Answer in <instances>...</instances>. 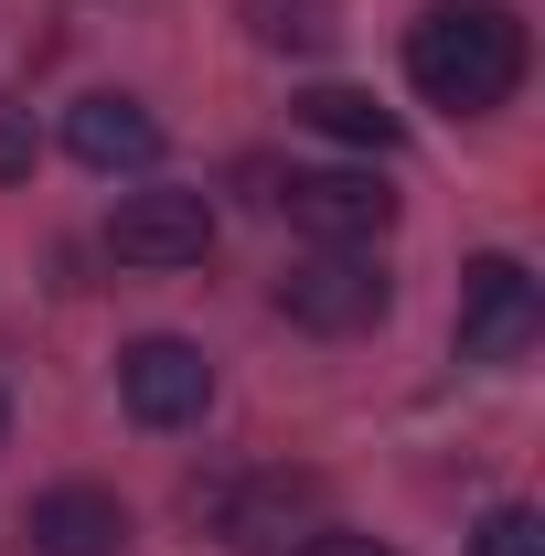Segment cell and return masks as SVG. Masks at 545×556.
<instances>
[{"mask_svg":"<svg viewBox=\"0 0 545 556\" xmlns=\"http://www.w3.org/2000/svg\"><path fill=\"white\" fill-rule=\"evenodd\" d=\"M407 86L449 118H492L524 86V22L503 0H439L407 22Z\"/></svg>","mask_w":545,"mask_h":556,"instance_id":"6da1fadb","label":"cell"},{"mask_svg":"<svg viewBox=\"0 0 545 556\" xmlns=\"http://www.w3.org/2000/svg\"><path fill=\"white\" fill-rule=\"evenodd\" d=\"M193 514H214V535L236 556H300L321 535V482L310 471H246L225 492H193Z\"/></svg>","mask_w":545,"mask_h":556,"instance_id":"7a4b0ae2","label":"cell"},{"mask_svg":"<svg viewBox=\"0 0 545 556\" xmlns=\"http://www.w3.org/2000/svg\"><path fill=\"white\" fill-rule=\"evenodd\" d=\"M545 332V289L524 257H471L460 268V364H524Z\"/></svg>","mask_w":545,"mask_h":556,"instance_id":"3957f363","label":"cell"},{"mask_svg":"<svg viewBox=\"0 0 545 556\" xmlns=\"http://www.w3.org/2000/svg\"><path fill=\"white\" fill-rule=\"evenodd\" d=\"M278 311H289L300 332H321V343L375 332V321H385V268H375V247H310L300 268L278 278Z\"/></svg>","mask_w":545,"mask_h":556,"instance_id":"277c9868","label":"cell"},{"mask_svg":"<svg viewBox=\"0 0 545 556\" xmlns=\"http://www.w3.org/2000/svg\"><path fill=\"white\" fill-rule=\"evenodd\" d=\"M107 257L118 268H204L214 257V204L182 193V182H150L107 214Z\"/></svg>","mask_w":545,"mask_h":556,"instance_id":"5b68a950","label":"cell"},{"mask_svg":"<svg viewBox=\"0 0 545 556\" xmlns=\"http://www.w3.org/2000/svg\"><path fill=\"white\" fill-rule=\"evenodd\" d=\"M118 407H129L139 428H193V417L214 407L204 343H182V332H139V343L118 353Z\"/></svg>","mask_w":545,"mask_h":556,"instance_id":"8992f818","label":"cell"},{"mask_svg":"<svg viewBox=\"0 0 545 556\" xmlns=\"http://www.w3.org/2000/svg\"><path fill=\"white\" fill-rule=\"evenodd\" d=\"M278 204H289V225H300L310 247H375V236L396 225V193H385L375 172H289Z\"/></svg>","mask_w":545,"mask_h":556,"instance_id":"52a82bcc","label":"cell"},{"mask_svg":"<svg viewBox=\"0 0 545 556\" xmlns=\"http://www.w3.org/2000/svg\"><path fill=\"white\" fill-rule=\"evenodd\" d=\"M65 150L86 172H107V182H139V172L161 161V118H150L139 97H75L65 108Z\"/></svg>","mask_w":545,"mask_h":556,"instance_id":"ba28073f","label":"cell"},{"mask_svg":"<svg viewBox=\"0 0 545 556\" xmlns=\"http://www.w3.org/2000/svg\"><path fill=\"white\" fill-rule=\"evenodd\" d=\"M22 535H33V556H118L129 546V503L97 482H65L22 514Z\"/></svg>","mask_w":545,"mask_h":556,"instance_id":"9c48e42d","label":"cell"},{"mask_svg":"<svg viewBox=\"0 0 545 556\" xmlns=\"http://www.w3.org/2000/svg\"><path fill=\"white\" fill-rule=\"evenodd\" d=\"M300 118H310L321 139H342V150H364V161H385V150H396V108H375L364 86H310V97H300Z\"/></svg>","mask_w":545,"mask_h":556,"instance_id":"30bf717a","label":"cell"},{"mask_svg":"<svg viewBox=\"0 0 545 556\" xmlns=\"http://www.w3.org/2000/svg\"><path fill=\"white\" fill-rule=\"evenodd\" d=\"M471 556H545L535 503H492V514H481V535H471Z\"/></svg>","mask_w":545,"mask_h":556,"instance_id":"8fae6325","label":"cell"},{"mask_svg":"<svg viewBox=\"0 0 545 556\" xmlns=\"http://www.w3.org/2000/svg\"><path fill=\"white\" fill-rule=\"evenodd\" d=\"M321 33H332V22H321L310 0H300V11H289V0H257V43H321Z\"/></svg>","mask_w":545,"mask_h":556,"instance_id":"7c38bea8","label":"cell"},{"mask_svg":"<svg viewBox=\"0 0 545 556\" xmlns=\"http://www.w3.org/2000/svg\"><path fill=\"white\" fill-rule=\"evenodd\" d=\"M300 556H396V546H385V535H353V525H321Z\"/></svg>","mask_w":545,"mask_h":556,"instance_id":"4fadbf2b","label":"cell"},{"mask_svg":"<svg viewBox=\"0 0 545 556\" xmlns=\"http://www.w3.org/2000/svg\"><path fill=\"white\" fill-rule=\"evenodd\" d=\"M0 172H33V129L22 118H0Z\"/></svg>","mask_w":545,"mask_h":556,"instance_id":"5bb4252c","label":"cell"},{"mask_svg":"<svg viewBox=\"0 0 545 556\" xmlns=\"http://www.w3.org/2000/svg\"><path fill=\"white\" fill-rule=\"evenodd\" d=\"M0 428H11V396H0Z\"/></svg>","mask_w":545,"mask_h":556,"instance_id":"9a60e30c","label":"cell"}]
</instances>
